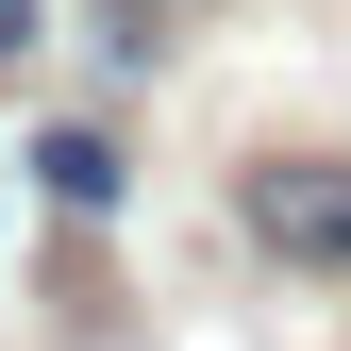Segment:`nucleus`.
Masks as SVG:
<instances>
[{
	"mask_svg": "<svg viewBox=\"0 0 351 351\" xmlns=\"http://www.w3.org/2000/svg\"><path fill=\"white\" fill-rule=\"evenodd\" d=\"M251 234L285 268H351V167H251Z\"/></svg>",
	"mask_w": 351,
	"mask_h": 351,
	"instance_id": "1",
	"label": "nucleus"
},
{
	"mask_svg": "<svg viewBox=\"0 0 351 351\" xmlns=\"http://www.w3.org/2000/svg\"><path fill=\"white\" fill-rule=\"evenodd\" d=\"M34 167H51V201H67V217H101L117 184H134V167H117V134H51Z\"/></svg>",
	"mask_w": 351,
	"mask_h": 351,
	"instance_id": "2",
	"label": "nucleus"
},
{
	"mask_svg": "<svg viewBox=\"0 0 351 351\" xmlns=\"http://www.w3.org/2000/svg\"><path fill=\"white\" fill-rule=\"evenodd\" d=\"M34 34H51V17H34V0H0V67H34Z\"/></svg>",
	"mask_w": 351,
	"mask_h": 351,
	"instance_id": "3",
	"label": "nucleus"
}]
</instances>
